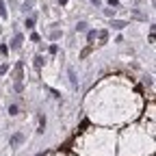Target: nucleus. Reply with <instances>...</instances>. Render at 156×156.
I'll use <instances>...</instances> for the list:
<instances>
[{
	"instance_id": "6ab92c4d",
	"label": "nucleus",
	"mask_w": 156,
	"mask_h": 156,
	"mask_svg": "<svg viewBox=\"0 0 156 156\" xmlns=\"http://www.w3.org/2000/svg\"><path fill=\"white\" fill-rule=\"evenodd\" d=\"M106 7H113V9H122V7H119V0H106Z\"/></svg>"
},
{
	"instance_id": "20e7f679",
	"label": "nucleus",
	"mask_w": 156,
	"mask_h": 156,
	"mask_svg": "<svg viewBox=\"0 0 156 156\" xmlns=\"http://www.w3.org/2000/svg\"><path fill=\"white\" fill-rule=\"evenodd\" d=\"M126 26H130L128 20H117V17H111V28H113V30H124Z\"/></svg>"
},
{
	"instance_id": "5701e85b",
	"label": "nucleus",
	"mask_w": 156,
	"mask_h": 156,
	"mask_svg": "<svg viewBox=\"0 0 156 156\" xmlns=\"http://www.w3.org/2000/svg\"><path fill=\"white\" fill-rule=\"evenodd\" d=\"M56 2L61 5V7H63V5H67V0H56Z\"/></svg>"
},
{
	"instance_id": "9d476101",
	"label": "nucleus",
	"mask_w": 156,
	"mask_h": 156,
	"mask_svg": "<svg viewBox=\"0 0 156 156\" xmlns=\"http://www.w3.org/2000/svg\"><path fill=\"white\" fill-rule=\"evenodd\" d=\"M98 37V28H87V44L93 46V39Z\"/></svg>"
},
{
	"instance_id": "0eeeda50",
	"label": "nucleus",
	"mask_w": 156,
	"mask_h": 156,
	"mask_svg": "<svg viewBox=\"0 0 156 156\" xmlns=\"http://www.w3.org/2000/svg\"><path fill=\"white\" fill-rule=\"evenodd\" d=\"M0 20H9V7H7V2L5 0H0Z\"/></svg>"
},
{
	"instance_id": "dca6fc26",
	"label": "nucleus",
	"mask_w": 156,
	"mask_h": 156,
	"mask_svg": "<svg viewBox=\"0 0 156 156\" xmlns=\"http://www.w3.org/2000/svg\"><path fill=\"white\" fill-rule=\"evenodd\" d=\"M7 111H9V115H11V117H15V115L20 113V106H17V104H9V108H7Z\"/></svg>"
},
{
	"instance_id": "412c9836",
	"label": "nucleus",
	"mask_w": 156,
	"mask_h": 156,
	"mask_svg": "<svg viewBox=\"0 0 156 156\" xmlns=\"http://www.w3.org/2000/svg\"><path fill=\"white\" fill-rule=\"evenodd\" d=\"M39 39H41V37H39L37 33H33V35H30V41H39Z\"/></svg>"
},
{
	"instance_id": "f8f14e48",
	"label": "nucleus",
	"mask_w": 156,
	"mask_h": 156,
	"mask_svg": "<svg viewBox=\"0 0 156 156\" xmlns=\"http://www.w3.org/2000/svg\"><path fill=\"white\" fill-rule=\"evenodd\" d=\"M61 37H63V30H50V35H48L50 41H56V39H61Z\"/></svg>"
},
{
	"instance_id": "2eb2a0df",
	"label": "nucleus",
	"mask_w": 156,
	"mask_h": 156,
	"mask_svg": "<svg viewBox=\"0 0 156 156\" xmlns=\"http://www.w3.org/2000/svg\"><path fill=\"white\" fill-rule=\"evenodd\" d=\"M44 130H46V115H39V134H44Z\"/></svg>"
},
{
	"instance_id": "1a4fd4ad",
	"label": "nucleus",
	"mask_w": 156,
	"mask_h": 156,
	"mask_svg": "<svg viewBox=\"0 0 156 156\" xmlns=\"http://www.w3.org/2000/svg\"><path fill=\"white\" fill-rule=\"evenodd\" d=\"M67 76H69V83H72V87H74V89H78V78H76L74 67H69V69H67Z\"/></svg>"
},
{
	"instance_id": "7ed1b4c3",
	"label": "nucleus",
	"mask_w": 156,
	"mask_h": 156,
	"mask_svg": "<svg viewBox=\"0 0 156 156\" xmlns=\"http://www.w3.org/2000/svg\"><path fill=\"white\" fill-rule=\"evenodd\" d=\"M22 44H24V35L22 33H15L13 35V39H11V46H9V50H20V48H22Z\"/></svg>"
},
{
	"instance_id": "39448f33",
	"label": "nucleus",
	"mask_w": 156,
	"mask_h": 156,
	"mask_svg": "<svg viewBox=\"0 0 156 156\" xmlns=\"http://www.w3.org/2000/svg\"><path fill=\"white\" fill-rule=\"evenodd\" d=\"M33 65H35V69H37V72H41V69H44V65H46V58H44V54H41V52H37V54H35V58H33Z\"/></svg>"
},
{
	"instance_id": "6e6552de",
	"label": "nucleus",
	"mask_w": 156,
	"mask_h": 156,
	"mask_svg": "<svg viewBox=\"0 0 156 156\" xmlns=\"http://www.w3.org/2000/svg\"><path fill=\"white\" fill-rule=\"evenodd\" d=\"M95 39H100V46H104V44L108 41V30H106V28L98 30V37H95Z\"/></svg>"
},
{
	"instance_id": "f3484780",
	"label": "nucleus",
	"mask_w": 156,
	"mask_h": 156,
	"mask_svg": "<svg viewBox=\"0 0 156 156\" xmlns=\"http://www.w3.org/2000/svg\"><path fill=\"white\" fill-rule=\"evenodd\" d=\"M9 52H11V50H9L7 44H0V56H9Z\"/></svg>"
},
{
	"instance_id": "9b49d317",
	"label": "nucleus",
	"mask_w": 156,
	"mask_h": 156,
	"mask_svg": "<svg viewBox=\"0 0 156 156\" xmlns=\"http://www.w3.org/2000/svg\"><path fill=\"white\" fill-rule=\"evenodd\" d=\"M87 28H89V24H87V22H76V26H74V30H76V33H87Z\"/></svg>"
},
{
	"instance_id": "aec40b11",
	"label": "nucleus",
	"mask_w": 156,
	"mask_h": 156,
	"mask_svg": "<svg viewBox=\"0 0 156 156\" xmlns=\"http://www.w3.org/2000/svg\"><path fill=\"white\" fill-rule=\"evenodd\" d=\"M48 52H50V54H56V52H58V46H56V44L48 46Z\"/></svg>"
},
{
	"instance_id": "f257e3e1",
	"label": "nucleus",
	"mask_w": 156,
	"mask_h": 156,
	"mask_svg": "<svg viewBox=\"0 0 156 156\" xmlns=\"http://www.w3.org/2000/svg\"><path fill=\"white\" fill-rule=\"evenodd\" d=\"M124 145H132L126 150L124 156H145L147 152L152 154V147H154V134H145L143 128L139 126H128L122 134V141H119V147Z\"/></svg>"
},
{
	"instance_id": "f03ea898",
	"label": "nucleus",
	"mask_w": 156,
	"mask_h": 156,
	"mask_svg": "<svg viewBox=\"0 0 156 156\" xmlns=\"http://www.w3.org/2000/svg\"><path fill=\"white\" fill-rule=\"evenodd\" d=\"M26 141V134L24 132H13L11 136H9V147H13V150H17L20 145H22Z\"/></svg>"
},
{
	"instance_id": "a211bd4d",
	"label": "nucleus",
	"mask_w": 156,
	"mask_h": 156,
	"mask_svg": "<svg viewBox=\"0 0 156 156\" xmlns=\"http://www.w3.org/2000/svg\"><path fill=\"white\" fill-rule=\"evenodd\" d=\"M11 72V67H9V63H2V65H0V76H7Z\"/></svg>"
},
{
	"instance_id": "ddd939ff",
	"label": "nucleus",
	"mask_w": 156,
	"mask_h": 156,
	"mask_svg": "<svg viewBox=\"0 0 156 156\" xmlns=\"http://www.w3.org/2000/svg\"><path fill=\"white\" fill-rule=\"evenodd\" d=\"M106 17H117V9H113V7H104V11H102Z\"/></svg>"
},
{
	"instance_id": "4468645a",
	"label": "nucleus",
	"mask_w": 156,
	"mask_h": 156,
	"mask_svg": "<svg viewBox=\"0 0 156 156\" xmlns=\"http://www.w3.org/2000/svg\"><path fill=\"white\" fill-rule=\"evenodd\" d=\"M24 89H26V87H24L22 80H15V83H13V91H15V93H22Z\"/></svg>"
},
{
	"instance_id": "4be33fe9",
	"label": "nucleus",
	"mask_w": 156,
	"mask_h": 156,
	"mask_svg": "<svg viewBox=\"0 0 156 156\" xmlns=\"http://www.w3.org/2000/svg\"><path fill=\"white\" fill-rule=\"evenodd\" d=\"M91 5H95V7H100V5H102V0H91Z\"/></svg>"
},
{
	"instance_id": "423d86ee",
	"label": "nucleus",
	"mask_w": 156,
	"mask_h": 156,
	"mask_svg": "<svg viewBox=\"0 0 156 156\" xmlns=\"http://www.w3.org/2000/svg\"><path fill=\"white\" fill-rule=\"evenodd\" d=\"M35 22H37L35 15H26V17H24V28H26V30H33V28H35Z\"/></svg>"
}]
</instances>
